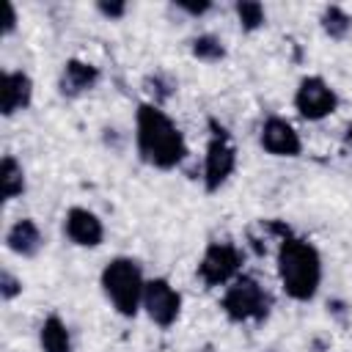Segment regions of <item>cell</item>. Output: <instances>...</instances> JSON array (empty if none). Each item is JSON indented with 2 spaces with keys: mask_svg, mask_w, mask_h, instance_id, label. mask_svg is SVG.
Wrapping results in <instances>:
<instances>
[{
  "mask_svg": "<svg viewBox=\"0 0 352 352\" xmlns=\"http://www.w3.org/2000/svg\"><path fill=\"white\" fill-rule=\"evenodd\" d=\"M292 104L302 121H324L338 110V94L324 77L308 74L297 82Z\"/></svg>",
  "mask_w": 352,
  "mask_h": 352,
  "instance_id": "52a82bcc",
  "label": "cell"
},
{
  "mask_svg": "<svg viewBox=\"0 0 352 352\" xmlns=\"http://www.w3.org/2000/svg\"><path fill=\"white\" fill-rule=\"evenodd\" d=\"M104 19H110V22H116V19H121L126 11H129V6L124 3V0H99L96 6H94Z\"/></svg>",
  "mask_w": 352,
  "mask_h": 352,
  "instance_id": "44dd1931",
  "label": "cell"
},
{
  "mask_svg": "<svg viewBox=\"0 0 352 352\" xmlns=\"http://www.w3.org/2000/svg\"><path fill=\"white\" fill-rule=\"evenodd\" d=\"M234 14L239 19V28L245 33H256L267 25V11L258 0H236L234 3Z\"/></svg>",
  "mask_w": 352,
  "mask_h": 352,
  "instance_id": "d6986e66",
  "label": "cell"
},
{
  "mask_svg": "<svg viewBox=\"0 0 352 352\" xmlns=\"http://www.w3.org/2000/svg\"><path fill=\"white\" fill-rule=\"evenodd\" d=\"M173 6H176V11H182V14H187V16H195V19L212 11V3H209V0H201V3H195V0H179V3H173Z\"/></svg>",
  "mask_w": 352,
  "mask_h": 352,
  "instance_id": "7402d4cb",
  "label": "cell"
},
{
  "mask_svg": "<svg viewBox=\"0 0 352 352\" xmlns=\"http://www.w3.org/2000/svg\"><path fill=\"white\" fill-rule=\"evenodd\" d=\"M176 91H179V82H176V77L168 74V72H151V74L143 77V94H146L148 102L157 104V107H162Z\"/></svg>",
  "mask_w": 352,
  "mask_h": 352,
  "instance_id": "ac0fdd59",
  "label": "cell"
},
{
  "mask_svg": "<svg viewBox=\"0 0 352 352\" xmlns=\"http://www.w3.org/2000/svg\"><path fill=\"white\" fill-rule=\"evenodd\" d=\"M102 80V72L99 66H94L91 60H80V58H69L63 66H60V74H58V94L63 99H80L85 96L88 91L96 88V82Z\"/></svg>",
  "mask_w": 352,
  "mask_h": 352,
  "instance_id": "8fae6325",
  "label": "cell"
},
{
  "mask_svg": "<svg viewBox=\"0 0 352 352\" xmlns=\"http://www.w3.org/2000/svg\"><path fill=\"white\" fill-rule=\"evenodd\" d=\"M341 143H344V148L352 154V121L346 124V129H344V138H341Z\"/></svg>",
  "mask_w": 352,
  "mask_h": 352,
  "instance_id": "cb8c5ba5",
  "label": "cell"
},
{
  "mask_svg": "<svg viewBox=\"0 0 352 352\" xmlns=\"http://www.w3.org/2000/svg\"><path fill=\"white\" fill-rule=\"evenodd\" d=\"M41 352H72V333L58 314H50L38 327Z\"/></svg>",
  "mask_w": 352,
  "mask_h": 352,
  "instance_id": "5bb4252c",
  "label": "cell"
},
{
  "mask_svg": "<svg viewBox=\"0 0 352 352\" xmlns=\"http://www.w3.org/2000/svg\"><path fill=\"white\" fill-rule=\"evenodd\" d=\"M28 190V179H25V168L14 154H6L0 162V195L3 201H14Z\"/></svg>",
  "mask_w": 352,
  "mask_h": 352,
  "instance_id": "9a60e30c",
  "label": "cell"
},
{
  "mask_svg": "<svg viewBox=\"0 0 352 352\" xmlns=\"http://www.w3.org/2000/svg\"><path fill=\"white\" fill-rule=\"evenodd\" d=\"M33 102V80L22 69H8L3 72V85H0V113L6 118L28 110Z\"/></svg>",
  "mask_w": 352,
  "mask_h": 352,
  "instance_id": "7c38bea8",
  "label": "cell"
},
{
  "mask_svg": "<svg viewBox=\"0 0 352 352\" xmlns=\"http://www.w3.org/2000/svg\"><path fill=\"white\" fill-rule=\"evenodd\" d=\"M63 234L72 245L94 250L104 242V223L99 220L96 212H91L85 206H72L63 214Z\"/></svg>",
  "mask_w": 352,
  "mask_h": 352,
  "instance_id": "30bf717a",
  "label": "cell"
},
{
  "mask_svg": "<svg viewBox=\"0 0 352 352\" xmlns=\"http://www.w3.org/2000/svg\"><path fill=\"white\" fill-rule=\"evenodd\" d=\"M135 148L140 160L157 170H173L187 160V140L182 129L151 102H140L135 110Z\"/></svg>",
  "mask_w": 352,
  "mask_h": 352,
  "instance_id": "6da1fadb",
  "label": "cell"
},
{
  "mask_svg": "<svg viewBox=\"0 0 352 352\" xmlns=\"http://www.w3.org/2000/svg\"><path fill=\"white\" fill-rule=\"evenodd\" d=\"M258 146L270 154V157H300L302 154V138L300 132L292 126V121H286L283 116H267L261 129H258Z\"/></svg>",
  "mask_w": 352,
  "mask_h": 352,
  "instance_id": "9c48e42d",
  "label": "cell"
},
{
  "mask_svg": "<svg viewBox=\"0 0 352 352\" xmlns=\"http://www.w3.org/2000/svg\"><path fill=\"white\" fill-rule=\"evenodd\" d=\"M19 294H22V280L11 270H3L0 272V297H3V302L16 300Z\"/></svg>",
  "mask_w": 352,
  "mask_h": 352,
  "instance_id": "ffe728a7",
  "label": "cell"
},
{
  "mask_svg": "<svg viewBox=\"0 0 352 352\" xmlns=\"http://www.w3.org/2000/svg\"><path fill=\"white\" fill-rule=\"evenodd\" d=\"M242 261H245V253L231 239H214L206 245L195 275L206 289L228 286L236 275H242Z\"/></svg>",
  "mask_w": 352,
  "mask_h": 352,
  "instance_id": "8992f818",
  "label": "cell"
},
{
  "mask_svg": "<svg viewBox=\"0 0 352 352\" xmlns=\"http://www.w3.org/2000/svg\"><path fill=\"white\" fill-rule=\"evenodd\" d=\"M3 11H6V16H3L0 33H3V36H11V33L16 30V6H14V3H3Z\"/></svg>",
  "mask_w": 352,
  "mask_h": 352,
  "instance_id": "603a6c76",
  "label": "cell"
},
{
  "mask_svg": "<svg viewBox=\"0 0 352 352\" xmlns=\"http://www.w3.org/2000/svg\"><path fill=\"white\" fill-rule=\"evenodd\" d=\"M190 55L195 60H201V63H220V60H226L228 50L220 41V36H214V33H198V36L190 38Z\"/></svg>",
  "mask_w": 352,
  "mask_h": 352,
  "instance_id": "e0dca14e",
  "label": "cell"
},
{
  "mask_svg": "<svg viewBox=\"0 0 352 352\" xmlns=\"http://www.w3.org/2000/svg\"><path fill=\"white\" fill-rule=\"evenodd\" d=\"M270 308H272V297L267 294V289L253 275L245 272L236 275L220 297V311L234 324H248V322L258 324L270 316Z\"/></svg>",
  "mask_w": 352,
  "mask_h": 352,
  "instance_id": "277c9868",
  "label": "cell"
},
{
  "mask_svg": "<svg viewBox=\"0 0 352 352\" xmlns=\"http://www.w3.org/2000/svg\"><path fill=\"white\" fill-rule=\"evenodd\" d=\"M275 270H278V280L280 289L289 300L294 302H311L322 286V256L316 250L314 242L286 234L278 242V253H275Z\"/></svg>",
  "mask_w": 352,
  "mask_h": 352,
  "instance_id": "7a4b0ae2",
  "label": "cell"
},
{
  "mask_svg": "<svg viewBox=\"0 0 352 352\" xmlns=\"http://www.w3.org/2000/svg\"><path fill=\"white\" fill-rule=\"evenodd\" d=\"M143 311L157 327H162V330L173 327L182 316L179 289L168 278H148L146 289H143Z\"/></svg>",
  "mask_w": 352,
  "mask_h": 352,
  "instance_id": "ba28073f",
  "label": "cell"
},
{
  "mask_svg": "<svg viewBox=\"0 0 352 352\" xmlns=\"http://www.w3.org/2000/svg\"><path fill=\"white\" fill-rule=\"evenodd\" d=\"M6 248L19 258H36L44 248V234L33 217H19L6 231Z\"/></svg>",
  "mask_w": 352,
  "mask_h": 352,
  "instance_id": "4fadbf2b",
  "label": "cell"
},
{
  "mask_svg": "<svg viewBox=\"0 0 352 352\" xmlns=\"http://www.w3.org/2000/svg\"><path fill=\"white\" fill-rule=\"evenodd\" d=\"M209 140H206V154H204V190L206 192H217L236 170V146L231 140V135L217 124L209 121Z\"/></svg>",
  "mask_w": 352,
  "mask_h": 352,
  "instance_id": "5b68a950",
  "label": "cell"
},
{
  "mask_svg": "<svg viewBox=\"0 0 352 352\" xmlns=\"http://www.w3.org/2000/svg\"><path fill=\"white\" fill-rule=\"evenodd\" d=\"M143 267L132 256L110 258L99 272V286L113 305V311L124 319H135L143 311V289H146Z\"/></svg>",
  "mask_w": 352,
  "mask_h": 352,
  "instance_id": "3957f363",
  "label": "cell"
},
{
  "mask_svg": "<svg viewBox=\"0 0 352 352\" xmlns=\"http://www.w3.org/2000/svg\"><path fill=\"white\" fill-rule=\"evenodd\" d=\"M319 28L330 41H344L352 33V16L341 6H324L319 14Z\"/></svg>",
  "mask_w": 352,
  "mask_h": 352,
  "instance_id": "2e32d148",
  "label": "cell"
}]
</instances>
